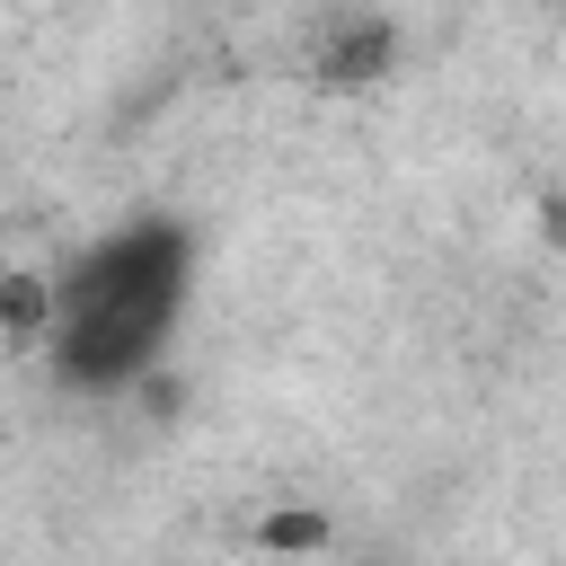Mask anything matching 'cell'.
<instances>
[{"instance_id": "cell-3", "label": "cell", "mask_w": 566, "mask_h": 566, "mask_svg": "<svg viewBox=\"0 0 566 566\" xmlns=\"http://www.w3.org/2000/svg\"><path fill=\"white\" fill-rule=\"evenodd\" d=\"M256 539H265V548H318V539H327V522H318V513H274Z\"/></svg>"}, {"instance_id": "cell-2", "label": "cell", "mask_w": 566, "mask_h": 566, "mask_svg": "<svg viewBox=\"0 0 566 566\" xmlns=\"http://www.w3.org/2000/svg\"><path fill=\"white\" fill-rule=\"evenodd\" d=\"M380 71H389V27H380V18H336L327 44H318V80H327V88H363V80H380Z\"/></svg>"}, {"instance_id": "cell-1", "label": "cell", "mask_w": 566, "mask_h": 566, "mask_svg": "<svg viewBox=\"0 0 566 566\" xmlns=\"http://www.w3.org/2000/svg\"><path fill=\"white\" fill-rule=\"evenodd\" d=\"M177 292H186V248H177V230H124V239L88 248V256L53 283V310H44L53 363H62L80 389L142 380L150 345H159L168 318H177Z\"/></svg>"}]
</instances>
